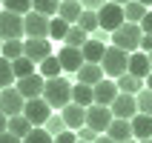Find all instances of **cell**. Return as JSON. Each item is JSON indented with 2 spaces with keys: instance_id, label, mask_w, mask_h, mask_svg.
Here are the masks:
<instances>
[{
  "instance_id": "obj_51",
  "label": "cell",
  "mask_w": 152,
  "mask_h": 143,
  "mask_svg": "<svg viewBox=\"0 0 152 143\" xmlns=\"http://www.w3.org/2000/svg\"><path fill=\"white\" fill-rule=\"evenodd\" d=\"M138 143H152V140H138Z\"/></svg>"
},
{
  "instance_id": "obj_39",
  "label": "cell",
  "mask_w": 152,
  "mask_h": 143,
  "mask_svg": "<svg viewBox=\"0 0 152 143\" xmlns=\"http://www.w3.org/2000/svg\"><path fill=\"white\" fill-rule=\"evenodd\" d=\"M77 3H80L86 12H98V9H101V6H106L109 0H77Z\"/></svg>"
},
{
  "instance_id": "obj_37",
  "label": "cell",
  "mask_w": 152,
  "mask_h": 143,
  "mask_svg": "<svg viewBox=\"0 0 152 143\" xmlns=\"http://www.w3.org/2000/svg\"><path fill=\"white\" fill-rule=\"evenodd\" d=\"M43 129H46L52 137H58L60 132H66V123H63V118H60V115H52V118L43 123Z\"/></svg>"
},
{
  "instance_id": "obj_53",
  "label": "cell",
  "mask_w": 152,
  "mask_h": 143,
  "mask_svg": "<svg viewBox=\"0 0 152 143\" xmlns=\"http://www.w3.org/2000/svg\"><path fill=\"white\" fill-rule=\"evenodd\" d=\"M0 3H3V0H0Z\"/></svg>"
},
{
  "instance_id": "obj_3",
  "label": "cell",
  "mask_w": 152,
  "mask_h": 143,
  "mask_svg": "<svg viewBox=\"0 0 152 143\" xmlns=\"http://www.w3.org/2000/svg\"><path fill=\"white\" fill-rule=\"evenodd\" d=\"M141 37H144V32H141L138 23H124L121 29L112 32V46H118V49H124L126 54H132V52L141 49Z\"/></svg>"
},
{
  "instance_id": "obj_52",
  "label": "cell",
  "mask_w": 152,
  "mask_h": 143,
  "mask_svg": "<svg viewBox=\"0 0 152 143\" xmlns=\"http://www.w3.org/2000/svg\"><path fill=\"white\" fill-rule=\"evenodd\" d=\"M0 46H3V40H0Z\"/></svg>"
},
{
  "instance_id": "obj_2",
  "label": "cell",
  "mask_w": 152,
  "mask_h": 143,
  "mask_svg": "<svg viewBox=\"0 0 152 143\" xmlns=\"http://www.w3.org/2000/svg\"><path fill=\"white\" fill-rule=\"evenodd\" d=\"M101 69H103L106 77H115V80H118L121 75H126V69H129V54L124 49H118V46H106Z\"/></svg>"
},
{
  "instance_id": "obj_18",
  "label": "cell",
  "mask_w": 152,
  "mask_h": 143,
  "mask_svg": "<svg viewBox=\"0 0 152 143\" xmlns=\"http://www.w3.org/2000/svg\"><path fill=\"white\" fill-rule=\"evenodd\" d=\"M106 137H112L115 143H126V140H132V123L129 120H112L109 123V129H106Z\"/></svg>"
},
{
  "instance_id": "obj_43",
  "label": "cell",
  "mask_w": 152,
  "mask_h": 143,
  "mask_svg": "<svg viewBox=\"0 0 152 143\" xmlns=\"http://www.w3.org/2000/svg\"><path fill=\"white\" fill-rule=\"evenodd\" d=\"M0 143H23V140L15 137V135H9V132H3V135H0Z\"/></svg>"
},
{
  "instance_id": "obj_46",
  "label": "cell",
  "mask_w": 152,
  "mask_h": 143,
  "mask_svg": "<svg viewBox=\"0 0 152 143\" xmlns=\"http://www.w3.org/2000/svg\"><path fill=\"white\" fill-rule=\"evenodd\" d=\"M135 3H141V6H146V9H152V0H135Z\"/></svg>"
},
{
  "instance_id": "obj_36",
  "label": "cell",
  "mask_w": 152,
  "mask_h": 143,
  "mask_svg": "<svg viewBox=\"0 0 152 143\" xmlns=\"http://www.w3.org/2000/svg\"><path fill=\"white\" fill-rule=\"evenodd\" d=\"M6 12H15V15H29L32 12V0H3Z\"/></svg>"
},
{
  "instance_id": "obj_35",
  "label": "cell",
  "mask_w": 152,
  "mask_h": 143,
  "mask_svg": "<svg viewBox=\"0 0 152 143\" xmlns=\"http://www.w3.org/2000/svg\"><path fill=\"white\" fill-rule=\"evenodd\" d=\"M23 143H55V137H52L43 126H37V129H32V132L23 137Z\"/></svg>"
},
{
  "instance_id": "obj_19",
  "label": "cell",
  "mask_w": 152,
  "mask_h": 143,
  "mask_svg": "<svg viewBox=\"0 0 152 143\" xmlns=\"http://www.w3.org/2000/svg\"><path fill=\"white\" fill-rule=\"evenodd\" d=\"M132 123V137L135 140H152V118L149 115H135Z\"/></svg>"
},
{
  "instance_id": "obj_7",
  "label": "cell",
  "mask_w": 152,
  "mask_h": 143,
  "mask_svg": "<svg viewBox=\"0 0 152 143\" xmlns=\"http://www.w3.org/2000/svg\"><path fill=\"white\" fill-rule=\"evenodd\" d=\"M124 23H126V20H124V6H118V3H106V6L98 9V26H101V29L115 32V29H121Z\"/></svg>"
},
{
  "instance_id": "obj_31",
  "label": "cell",
  "mask_w": 152,
  "mask_h": 143,
  "mask_svg": "<svg viewBox=\"0 0 152 143\" xmlns=\"http://www.w3.org/2000/svg\"><path fill=\"white\" fill-rule=\"evenodd\" d=\"M66 32H69V23H66V20H60V17L55 15L49 20V37H52V40H63Z\"/></svg>"
},
{
  "instance_id": "obj_1",
  "label": "cell",
  "mask_w": 152,
  "mask_h": 143,
  "mask_svg": "<svg viewBox=\"0 0 152 143\" xmlns=\"http://www.w3.org/2000/svg\"><path fill=\"white\" fill-rule=\"evenodd\" d=\"M43 100L49 103L52 109H63V106H69V103H72V83L63 80V77H52V80H46V86H43Z\"/></svg>"
},
{
  "instance_id": "obj_28",
  "label": "cell",
  "mask_w": 152,
  "mask_h": 143,
  "mask_svg": "<svg viewBox=\"0 0 152 143\" xmlns=\"http://www.w3.org/2000/svg\"><path fill=\"white\" fill-rule=\"evenodd\" d=\"M58 9H60V0H32V12H37L43 17L58 15Z\"/></svg>"
},
{
  "instance_id": "obj_22",
  "label": "cell",
  "mask_w": 152,
  "mask_h": 143,
  "mask_svg": "<svg viewBox=\"0 0 152 143\" xmlns=\"http://www.w3.org/2000/svg\"><path fill=\"white\" fill-rule=\"evenodd\" d=\"M115 86H118L121 94H138L141 89H144V80H138L135 75H129V72H126V75H121L118 80H115Z\"/></svg>"
},
{
  "instance_id": "obj_29",
  "label": "cell",
  "mask_w": 152,
  "mask_h": 143,
  "mask_svg": "<svg viewBox=\"0 0 152 143\" xmlns=\"http://www.w3.org/2000/svg\"><path fill=\"white\" fill-rule=\"evenodd\" d=\"M12 72H15V80L29 77V75H34V63L29 57H17V60H12Z\"/></svg>"
},
{
  "instance_id": "obj_41",
  "label": "cell",
  "mask_w": 152,
  "mask_h": 143,
  "mask_svg": "<svg viewBox=\"0 0 152 143\" xmlns=\"http://www.w3.org/2000/svg\"><path fill=\"white\" fill-rule=\"evenodd\" d=\"M138 26H141V32H144V34H152V9L144 15V20H141Z\"/></svg>"
},
{
  "instance_id": "obj_4",
  "label": "cell",
  "mask_w": 152,
  "mask_h": 143,
  "mask_svg": "<svg viewBox=\"0 0 152 143\" xmlns=\"http://www.w3.org/2000/svg\"><path fill=\"white\" fill-rule=\"evenodd\" d=\"M49 20L52 17H43L37 12L23 15V37H29V40H49Z\"/></svg>"
},
{
  "instance_id": "obj_10",
  "label": "cell",
  "mask_w": 152,
  "mask_h": 143,
  "mask_svg": "<svg viewBox=\"0 0 152 143\" xmlns=\"http://www.w3.org/2000/svg\"><path fill=\"white\" fill-rule=\"evenodd\" d=\"M23 94L17 92L15 86H9V89H0V112L6 115V118H15V115H23Z\"/></svg>"
},
{
  "instance_id": "obj_14",
  "label": "cell",
  "mask_w": 152,
  "mask_h": 143,
  "mask_svg": "<svg viewBox=\"0 0 152 143\" xmlns=\"http://www.w3.org/2000/svg\"><path fill=\"white\" fill-rule=\"evenodd\" d=\"M92 94H95V103L98 106H112V100L118 97V86H115V80H109V77H103L98 86H92Z\"/></svg>"
},
{
  "instance_id": "obj_32",
  "label": "cell",
  "mask_w": 152,
  "mask_h": 143,
  "mask_svg": "<svg viewBox=\"0 0 152 143\" xmlns=\"http://www.w3.org/2000/svg\"><path fill=\"white\" fill-rule=\"evenodd\" d=\"M75 26H80L86 34H92L95 29H101V26H98V12H86V9H83V15L77 17V23H75Z\"/></svg>"
},
{
  "instance_id": "obj_11",
  "label": "cell",
  "mask_w": 152,
  "mask_h": 143,
  "mask_svg": "<svg viewBox=\"0 0 152 143\" xmlns=\"http://www.w3.org/2000/svg\"><path fill=\"white\" fill-rule=\"evenodd\" d=\"M112 118L118 120H132L138 115V103H135V94H118L115 100H112Z\"/></svg>"
},
{
  "instance_id": "obj_12",
  "label": "cell",
  "mask_w": 152,
  "mask_h": 143,
  "mask_svg": "<svg viewBox=\"0 0 152 143\" xmlns=\"http://www.w3.org/2000/svg\"><path fill=\"white\" fill-rule=\"evenodd\" d=\"M49 54H52V43L49 40H29V37L23 40V57H29L32 63L40 66Z\"/></svg>"
},
{
  "instance_id": "obj_49",
  "label": "cell",
  "mask_w": 152,
  "mask_h": 143,
  "mask_svg": "<svg viewBox=\"0 0 152 143\" xmlns=\"http://www.w3.org/2000/svg\"><path fill=\"white\" fill-rule=\"evenodd\" d=\"M146 57H149V66H152V52H149V54H146Z\"/></svg>"
},
{
  "instance_id": "obj_13",
  "label": "cell",
  "mask_w": 152,
  "mask_h": 143,
  "mask_svg": "<svg viewBox=\"0 0 152 143\" xmlns=\"http://www.w3.org/2000/svg\"><path fill=\"white\" fill-rule=\"evenodd\" d=\"M60 118H63V123H66L69 132H77V129L86 126V109H83V106H77V103L63 106V109H60Z\"/></svg>"
},
{
  "instance_id": "obj_34",
  "label": "cell",
  "mask_w": 152,
  "mask_h": 143,
  "mask_svg": "<svg viewBox=\"0 0 152 143\" xmlns=\"http://www.w3.org/2000/svg\"><path fill=\"white\" fill-rule=\"evenodd\" d=\"M9 86H15V72L6 57H0V89H9Z\"/></svg>"
},
{
  "instance_id": "obj_5",
  "label": "cell",
  "mask_w": 152,
  "mask_h": 143,
  "mask_svg": "<svg viewBox=\"0 0 152 143\" xmlns=\"http://www.w3.org/2000/svg\"><path fill=\"white\" fill-rule=\"evenodd\" d=\"M0 40H23V15L0 12Z\"/></svg>"
},
{
  "instance_id": "obj_42",
  "label": "cell",
  "mask_w": 152,
  "mask_h": 143,
  "mask_svg": "<svg viewBox=\"0 0 152 143\" xmlns=\"http://www.w3.org/2000/svg\"><path fill=\"white\" fill-rule=\"evenodd\" d=\"M138 52H144V54L152 52V34H144V37H141V49H138Z\"/></svg>"
},
{
  "instance_id": "obj_26",
  "label": "cell",
  "mask_w": 152,
  "mask_h": 143,
  "mask_svg": "<svg viewBox=\"0 0 152 143\" xmlns=\"http://www.w3.org/2000/svg\"><path fill=\"white\" fill-rule=\"evenodd\" d=\"M146 12H149L146 6H141V3H135V0H129L126 6H124V20H126V23H141Z\"/></svg>"
},
{
  "instance_id": "obj_24",
  "label": "cell",
  "mask_w": 152,
  "mask_h": 143,
  "mask_svg": "<svg viewBox=\"0 0 152 143\" xmlns=\"http://www.w3.org/2000/svg\"><path fill=\"white\" fill-rule=\"evenodd\" d=\"M80 52H83V60H86V63H101V60H103V52H106V46H103L101 40H86Z\"/></svg>"
},
{
  "instance_id": "obj_45",
  "label": "cell",
  "mask_w": 152,
  "mask_h": 143,
  "mask_svg": "<svg viewBox=\"0 0 152 143\" xmlns=\"http://www.w3.org/2000/svg\"><path fill=\"white\" fill-rule=\"evenodd\" d=\"M95 143H115V140H112V137H106V135H98V137H95Z\"/></svg>"
},
{
  "instance_id": "obj_33",
  "label": "cell",
  "mask_w": 152,
  "mask_h": 143,
  "mask_svg": "<svg viewBox=\"0 0 152 143\" xmlns=\"http://www.w3.org/2000/svg\"><path fill=\"white\" fill-rule=\"evenodd\" d=\"M135 103H138V115H149L152 118V92L149 89H141L135 94Z\"/></svg>"
},
{
  "instance_id": "obj_15",
  "label": "cell",
  "mask_w": 152,
  "mask_h": 143,
  "mask_svg": "<svg viewBox=\"0 0 152 143\" xmlns=\"http://www.w3.org/2000/svg\"><path fill=\"white\" fill-rule=\"evenodd\" d=\"M58 60H60V69H63V72H75V75H77V69L86 63V60H83V52H80V49H72V46H63V49L58 52Z\"/></svg>"
},
{
  "instance_id": "obj_44",
  "label": "cell",
  "mask_w": 152,
  "mask_h": 143,
  "mask_svg": "<svg viewBox=\"0 0 152 143\" xmlns=\"http://www.w3.org/2000/svg\"><path fill=\"white\" fill-rule=\"evenodd\" d=\"M6 123H9V118H6V115H3V112H0V135L6 132Z\"/></svg>"
},
{
  "instance_id": "obj_6",
  "label": "cell",
  "mask_w": 152,
  "mask_h": 143,
  "mask_svg": "<svg viewBox=\"0 0 152 143\" xmlns=\"http://www.w3.org/2000/svg\"><path fill=\"white\" fill-rule=\"evenodd\" d=\"M112 109L109 106H98V103H92L89 109H86V126L92 129V132H98V135H106V129H109L112 123Z\"/></svg>"
},
{
  "instance_id": "obj_8",
  "label": "cell",
  "mask_w": 152,
  "mask_h": 143,
  "mask_svg": "<svg viewBox=\"0 0 152 143\" xmlns=\"http://www.w3.org/2000/svg\"><path fill=\"white\" fill-rule=\"evenodd\" d=\"M23 118L29 120V123H32L34 129H37V126H43V123H46V120L52 118V106H49L46 100H43V97L26 100V106H23Z\"/></svg>"
},
{
  "instance_id": "obj_25",
  "label": "cell",
  "mask_w": 152,
  "mask_h": 143,
  "mask_svg": "<svg viewBox=\"0 0 152 143\" xmlns=\"http://www.w3.org/2000/svg\"><path fill=\"white\" fill-rule=\"evenodd\" d=\"M86 40H89V34H86L80 26H69L66 37H63V43H66V46H72V49H83Z\"/></svg>"
},
{
  "instance_id": "obj_30",
  "label": "cell",
  "mask_w": 152,
  "mask_h": 143,
  "mask_svg": "<svg viewBox=\"0 0 152 143\" xmlns=\"http://www.w3.org/2000/svg\"><path fill=\"white\" fill-rule=\"evenodd\" d=\"M60 72H63V69H60V60H58V54H55V57H46L40 63V75L46 77V80H52V77H60Z\"/></svg>"
},
{
  "instance_id": "obj_21",
  "label": "cell",
  "mask_w": 152,
  "mask_h": 143,
  "mask_svg": "<svg viewBox=\"0 0 152 143\" xmlns=\"http://www.w3.org/2000/svg\"><path fill=\"white\" fill-rule=\"evenodd\" d=\"M32 129L34 126L23 118V115H15V118H9V123H6V132H9V135H15V137H20V140H23Z\"/></svg>"
},
{
  "instance_id": "obj_16",
  "label": "cell",
  "mask_w": 152,
  "mask_h": 143,
  "mask_svg": "<svg viewBox=\"0 0 152 143\" xmlns=\"http://www.w3.org/2000/svg\"><path fill=\"white\" fill-rule=\"evenodd\" d=\"M129 75H135L138 80H146V77L152 75V66H149V57H146L144 52H132L129 54Z\"/></svg>"
},
{
  "instance_id": "obj_47",
  "label": "cell",
  "mask_w": 152,
  "mask_h": 143,
  "mask_svg": "<svg viewBox=\"0 0 152 143\" xmlns=\"http://www.w3.org/2000/svg\"><path fill=\"white\" fill-rule=\"evenodd\" d=\"M109 3H118V6H126L129 0H109Z\"/></svg>"
},
{
  "instance_id": "obj_20",
  "label": "cell",
  "mask_w": 152,
  "mask_h": 143,
  "mask_svg": "<svg viewBox=\"0 0 152 143\" xmlns=\"http://www.w3.org/2000/svg\"><path fill=\"white\" fill-rule=\"evenodd\" d=\"M80 15H83V6H80L77 0H60V9H58V17H60V20H66L69 26H75Z\"/></svg>"
},
{
  "instance_id": "obj_9",
  "label": "cell",
  "mask_w": 152,
  "mask_h": 143,
  "mask_svg": "<svg viewBox=\"0 0 152 143\" xmlns=\"http://www.w3.org/2000/svg\"><path fill=\"white\" fill-rule=\"evenodd\" d=\"M43 86H46V77L40 72H34L29 77H20L15 80V89L23 94V100H34V97H43Z\"/></svg>"
},
{
  "instance_id": "obj_40",
  "label": "cell",
  "mask_w": 152,
  "mask_h": 143,
  "mask_svg": "<svg viewBox=\"0 0 152 143\" xmlns=\"http://www.w3.org/2000/svg\"><path fill=\"white\" fill-rule=\"evenodd\" d=\"M55 143H77V135L66 129V132H60V135L55 137Z\"/></svg>"
},
{
  "instance_id": "obj_27",
  "label": "cell",
  "mask_w": 152,
  "mask_h": 143,
  "mask_svg": "<svg viewBox=\"0 0 152 143\" xmlns=\"http://www.w3.org/2000/svg\"><path fill=\"white\" fill-rule=\"evenodd\" d=\"M0 57H6L9 63L17 57H23V40H3L0 46Z\"/></svg>"
},
{
  "instance_id": "obj_17",
  "label": "cell",
  "mask_w": 152,
  "mask_h": 143,
  "mask_svg": "<svg viewBox=\"0 0 152 143\" xmlns=\"http://www.w3.org/2000/svg\"><path fill=\"white\" fill-rule=\"evenodd\" d=\"M101 80H103L101 63H83V66L77 69V83H83V86H98Z\"/></svg>"
},
{
  "instance_id": "obj_54",
  "label": "cell",
  "mask_w": 152,
  "mask_h": 143,
  "mask_svg": "<svg viewBox=\"0 0 152 143\" xmlns=\"http://www.w3.org/2000/svg\"><path fill=\"white\" fill-rule=\"evenodd\" d=\"M77 143H80V140H77Z\"/></svg>"
},
{
  "instance_id": "obj_23",
  "label": "cell",
  "mask_w": 152,
  "mask_h": 143,
  "mask_svg": "<svg viewBox=\"0 0 152 143\" xmlns=\"http://www.w3.org/2000/svg\"><path fill=\"white\" fill-rule=\"evenodd\" d=\"M72 103H77V106H83V109H89V106H92V103H95L92 86L75 83V86H72Z\"/></svg>"
},
{
  "instance_id": "obj_38",
  "label": "cell",
  "mask_w": 152,
  "mask_h": 143,
  "mask_svg": "<svg viewBox=\"0 0 152 143\" xmlns=\"http://www.w3.org/2000/svg\"><path fill=\"white\" fill-rule=\"evenodd\" d=\"M75 135H77V140H80V143H95V137H98V132H92L89 126H83V129H77Z\"/></svg>"
},
{
  "instance_id": "obj_50",
  "label": "cell",
  "mask_w": 152,
  "mask_h": 143,
  "mask_svg": "<svg viewBox=\"0 0 152 143\" xmlns=\"http://www.w3.org/2000/svg\"><path fill=\"white\" fill-rule=\"evenodd\" d=\"M126 143H138V140H135V137H132V140H126Z\"/></svg>"
},
{
  "instance_id": "obj_48",
  "label": "cell",
  "mask_w": 152,
  "mask_h": 143,
  "mask_svg": "<svg viewBox=\"0 0 152 143\" xmlns=\"http://www.w3.org/2000/svg\"><path fill=\"white\" fill-rule=\"evenodd\" d=\"M146 89H149V92H152V75L146 77Z\"/></svg>"
}]
</instances>
